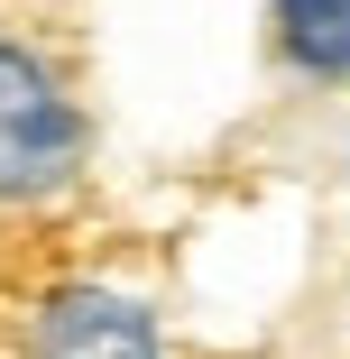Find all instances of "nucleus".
Masks as SVG:
<instances>
[{"instance_id": "3", "label": "nucleus", "mask_w": 350, "mask_h": 359, "mask_svg": "<svg viewBox=\"0 0 350 359\" xmlns=\"http://www.w3.org/2000/svg\"><path fill=\"white\" fill-rule=\"evenodd\" d=\"M267 55L295 83H350V0H267Z\"/></svg>"}, {"instance_id": "1", "label": "nucleus", "mask_w": 350, "mask_h": 359, "mask_svg": "<svg viewBox=\"0 0 350 359\" xmlns=\"http://www.w3.org/2000/svg\"><path fill=\"white\" fill-rule=\"evenodd\" d=\"M83 175H93V102L37 37L0 28V222L65 212Z\"/></svg>"}, {"instance_id": "2", "label": "nucleus", "mask_w": 350, "mask_h": 359, "mask_svg": "<svg viewBox=\"0 0 350 359\" xmlns=\"http://www.w3.org/2000/svg\"><path fill=\"white\" fill-rule=\"evenodd\" d=\"M19 359H175L157 304L120 276H46L10 332Z\"/></svg>"}]
</instances>
